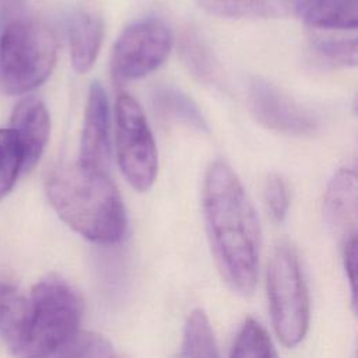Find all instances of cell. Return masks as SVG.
Returning <instances> with one entry per match:
<instances>
[{
    "instance_id": "1",
    "label": "cell",
    "mask_w": 358,
    "mask_h": 358,
    "mask_svg": "<svg viewBox=\"0 0 358 358\" xmlns=\"http://www.w3.org/2000/svg\"><path fill=\"white\" fill-rule=\"evenodd\" d=\"M203 215L210 246L225 284L241 295L255 289L260 225L239 178L222 161L213 162L203 183Z\"/></svg>"
},
{
    "instance_id": "2",
    "label": "cell",
    "mask_w": 358,
    "mask_h": 358,
    "mask_svg": "<svg viewBox=\"0 0 358 358\" xmlns=\"http://www.w3.org/2000/svg\"><path fill=\"white\" fill-rule=\"evenodd\" d=\"M45 190L60 220L83 238L113 245L126 235V208L108 172L59 164L48 172Z\"/></svg>"
},
{
    "instance_id": "3",
    "label": "cell",
    "mask_w": 358,
    "mask_h": 358,
    "mask_svg": "<svg viewBox=\"0 0 358 358\" xmlns=\"http://www.w3.org/2000/svg\"><path fill=\"white\" fill-rule=\"evenodd\" d=\"M81 316L77 291L60 275L49 274L31 288L4 344L15 358H52L80 331Z\"/></svg>"
},
{
    "instance_id": "4",
    "label": "cell",
    "mask_w": 358,
    "mask_h": 358,
    "mask_svg": "<svg viewBox=\"0 0 358 358\" xmlns=\"http://www.w3.org/2000/svg\"><path fill=\"white\" fill-rule=\"evenodd\" d=\"M57 55L52 31L25 10L0 17V90L27 94L50 76Z\"/></svg>"
},
{
    "instance_id": "5",
    "label": "cell",
    "mask_w": 358,
    "mask_h": 358,
    "mask_svg": "<svg viewBox=\"0 0 358 358\" xmlns=\"http://www.w3.org/2000/svg\"><path fill=\"white\" fill-rule=\"evenodd\" d=\"M267 296L274 331L285 347H296L309 327V295L295 249L280 243L267 266Z\"/></svg>"
},
{
    "instance_id": "6",
    "label": "cell",
    "mask_w": 358,
    "mask_h": 358,
    "mask_svg": "<svg viewBox=\"0 0 358 358\" xmlns=\"http://www.w3.org/2000/svg\"><path fill=\"white\" fill-rule=\"evenodd\" d=\"M116 154L130 186L147 192L158 172V151L144 112L131 95L122 92L115 105Z\"/></svg>"
},
{
    "instance_id": "7",
    "label": "cell",
    "mask_w": 358,
    "mask_h": 358,
    "mask_svg": "<svg viewBox=\"0 0 358 358\" xmlns=\"http://www.w3.org/2000/svg\"><path fill=\"white\" fill-rule=\"evenodd\" d=\"M172 43L169 28L159 20L144 18L127 25L112 52L115 81L122 84L150 74L165 62Z\"/></svg>"
},
{
    "instance_id": "8",
    "label": "cell",
    "mask_w": 358,
    "mask_h": 358,
    "mask_svg": "<svg viewBox=\"0 0 358 358\" xmlns=\"http://www.w3.org/2000/svg\"><path fill=\"white\" fill-rule=\"evenodd\" d=\"M248 103L262 126L280 134L305 137L317 129L316 119L308 110L262 77L249 81Z\"/></svg>"
},
{
    "instance_id": "9",
    "label": "cell",
    "mask_w": 358,
    "mask_h": 358,
    "mask_svg": "<svg viewBox=\"0 0 358 358\" xmlns=\"http://www.w3.org/2000/svg\"><path fill=\"white\" fill-rule=\"evenodd\" d=\"M109 158V102L103 87L94 81L88 90L77 164L88 169L108 172Z\"/></svg>"
},
{
    "instance_id": "10",
    "label": "cell",
    "mask_w": 358,
    "mask_h": 358,
    "mask_svg": "<svg viewBox=\"0 0 358 358\" xmlns=\"http://www.w3.org/2000/svg\"><path fill=\"white\" fill-rule=\"evenodd\" d=\"M10 129L15 134L22 151V172L35 168L50 136V117L46 105L34 95L25 96L14 106Z\"/></svg>"
},
{
    "instance_id": "11",
    "label": "cell",
    "mask_w": 358,
    "mask_h": 358,
    "mask_svg": "<svg viewBox=\"0 0 358 358\" xmlns=\"http://www.w3.org/2000/svg\"><path fill=\"white\" fill-rule=\"evenodd\" d=\"M357 175L351 169H341L329 182L324 193L323 214L330 229L341 243L357 236Z\"/></svg>"
},
{
    "instance_id": "12",
    "label": "cell",
    "mask_w": 358,
    "mask_h": 358,
    "mask_svg": "<svg viewBox=\"0 0 358 358\" xmlns=\"http://www.w3.org/2000/svg\"><path fill=\"white\" fill-rule=\"evenodd\" d=\"M103 38L102 18L90 10L77 11L69 25L70 59L77 73H87L94 66Z\"/></svg>"
},
{
    "instance_id": "13",
    "label": "cell",
    "mask_w": 358,
    "mask_h": 358,
    "mask_svg": "<svg viewBox=\"0 0 358 358\" xmlns=\"http://www.w3.org/2000/svg\"><path fill=\"white\" fill-rule=\"evenodd\" d=\"M294 14L305 24L323 29H355L357 0H292Z\"/></svg>"
},
{
    "instance_id": "14",
    "label": "cell",
    "mask_w": 358,
    "mask_h": 358,
    "mask_svg": "<svg viewBox=\"0 0 358 358\" xmlns=\"http://www.w3.org/2000/svg\"><path fill=\"white\" fill-rule=\"evenodd\" d=\"M179 55L187 71L199 83L215 88L224 85L221 67L211 48L196 28L189 27L180 34Z\"/></svg>"
},
{
    "instance_id": "15",
    "label": "cell",
    "mask_w": 358,
    "mask_h": 358,
    "mask_svg": "<svg viewBox=\"0 0 358 358\" xmlns=\"http://www.w3.org/2000/svg\"><path fill=\"white\" fill-rule=\"evenodd\" d=\"M154 110L169 122L186 124L197 131H208V124L204 115L194 101L173 85H159L154 90L152 96Z\"/></svg>"
},
{
    "instance_id": "16",
    "label": "cell",
    "mask_w": 358,
    "mask_h": 358,
    "mask_svg": "<svg viewBox=\"0 0 358 358\" xmlns=\"http://www.w3.org/2000/svg\"><path fill=\"white\" fill-rule=\"evenodd\" d=\"M178 358H220L215 337L204 310L189 313Z\"/></svg>"
},
{
    "instance_id": "17",
    "label": "cell",
    "mask_w": 358,
    "mask_h": 358,
    "mask_svg": "<svg viewBox=\"0 0 358 358\" xmlns=\"http://www.w3.org/2000/svg\"><path fill=\"white\" fill-rule=\"evenodd\" d=\"M206 13L222 18H255L280 14L282 0H197Z\"/></svg>"
},
{
    "instance_id": "18",
    "label": "cell",
    "mask_w": 358,
    "mask_h": 358,
    "mask_svg": "<svg viewBox=\"0 0 358 358\" xmlns=\"http://www.w3.org/2000/svg\"><path fill=\"white\" fill-rule=\"evenodd\" d=\"M229 358H278V355L266 329L253 317H248L236 334Z\"/></svg>"
},
{
    "instance_id": "19",
    "label": "cell",
    "mask_w": 358,
    "mask_h": 358,
    "mask_svg": "<svg viewBox=\"0 0 358 358\" xmlns=\"http://www.w3.org/2000/svg\"><path fill=\"white\" fill-rule=\"evenodd\" d=\"M357 52V41L354 38H315L309 46V53L312 55L313 62L329 69L355 66Z\"/></svg>"
},
{
    "instance_id": "20",
    "label": "cell",
    "mask_w": 358,
    "mask_h": 358,
    "mask_svg": "<svg viewBox=\"0 0 358 358\" xmlns=\"http://www.w3.org/2000/svg\"><path fill=\"white\" fill-rule=\"evenodd\" d=\"M22 172V151L11 129H0V200L14 187Z\"/></svg>"
},
{
    "instance_id": "21",
    "label": "cell",
    "mask_w": 358,
    "mask_h": 358,
    "mask_svg": "<svg viewBox=\"0 0 358 358\" xmlns=\"http://www.w3.org/2000/svg\"><path fill=\"white\" fill-rule=\"evenodd\" d=\"M115 354L102 334L80 330L52 358H112Z\"/></svg>"
},
{
    "instance_id": "22",
    "label": "cell",
    "mask_w": 358,
    "mask_h": 358,
    "mask_svg": "<svg viewBox=\"0 0 358 358\" xmlns=\"http://www.w3.org/2000/svg\"><path fill=\"white\" fill-rule=\"evenodd\" d=\"M263 197L273 220L277 222L284 221L289 208V190L285 179L281 175L271 173L267 176Z\"/></svg>"
},
{
    "instance_id": "23",
    "label": "cell",
    "mask_w": 358,
    "mask_h": 358,
    "mask_svg": "<svg viewBox=\"0 0 358 358\" xmlns=\"http://www.w3.org/2000/svg\"><path fill=\"white\" fill-rule=\"evenodd\" d=\"M343 264L345 275L350 282V289L352 294V303L357 301L355 278H357V236H352L343 242Z\"/></svg>"
},
{
    "instance_id": "24",
    "label": "cell",
    "mask_w": 358,
    "mask_h": 358,
    "mask_svg": "<svg viewBox=\"0 0 358 358\" xmlns=\"http://www.w3.org/2000/svg\"><path fill=\"white\" fill-rule=\"evenodd\" d=\"M112 358H127V357H122V355H117V354H115Z\"/></svg>"
}]
</instances>
